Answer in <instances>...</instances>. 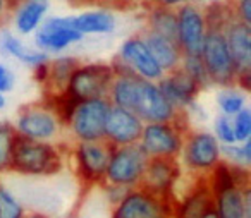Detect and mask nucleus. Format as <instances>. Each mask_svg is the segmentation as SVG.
<instances>
[{"mask_svg":"<svg viewBox=\"0 0 251 218\" xmlns=\"http://www.w3.org/2000/svg\"><path fill=\"white\" fill-rule=\"evenodd\" d=\"M112 146L105 141L74 143L71 148L74 172L83 186H101L105 182Z\"/></svg>","mask_w":251,"mask_h":218,"instance_id":"nucleus-9","label":"nucleus"},{"mask_svg":"<svg viewBox=\"0 0 251 218\" xmlns=\"http://www.w3.org/2000/svg\"><path fill=\"white\" fill-rule=\"evenodd\" d=\"M213 210V194L206 177H193V184L172 203V218H201Z\"/></svg>","mask_w":251,"mask_h":218,"instance_id":"nucleus-17","label":"nucleus"},{"mask_svg":"<svg viewBox=\"0 0 251 218\" xmlns=\"http://www.w3.org/2000/svg\"><path fill=\"white\" fill-rule=\"evenodd\" d=\"M117 57L141 79L158 83L164 77V71L158 67L157 60L145 45L141 35H133L126 38L119 48Z\"/></svg>","mask_w":251,"mask_h":218,"instance_id":"nucleus-15","label":"nucleus"},{"mask_svg":"<svg viewBox=\"0 0 251 218\" xmlns=\"http://www.w3.org/2000/svg\"><path fill=\"white\" fill-rule=\"evenodd\" d=\"M74 28L83 36L110 35L117 28V18L108 9H91L74 16Z\"/></svg>","mask_w":251,"mask_h":218,"instance_id":"nucleus-23","label":"nucleus"},{"mask_svg":"<svg viewBox=\"0 0 251 218\" xmlns=\"http://www.w3.org/2000/svg\"><path fill=\"white\" fill-rule=\"evenodd\" d=\"M200 57L206 67L212 86H236L237 73L222 29H206Z\"/></svg>","mask_w":251,"mask_h":218,"instance_id":"nucleus-6","label":"nucleus"},{"mask_svg":"<svg viewBox=\"0 0 251 218\" xmlns=\"http://www.w3.org/2000/svg\"><path fill=\"white\" fill-rule=\"evenodd\" d=\"M23 218H49L45 213H40V211H26V215Z\"/></svg>","mask_w":251,"mask_h":218,"instance_id":"nucleus-39","label":"nucleus"},{"mask_svg":"<svg viewBox=\"0 0 251 218\" xmlns=\"http://www.w3.org/2000/svg\"><path fill=\"white\" fill-rule=\"evenodd\" d=\"M220 162V145L212 132L189 127L182 139V149L179 155L182 169L193 177H208Z\"/></svg>","mask_w":251,"mask_h":218,"instance_id":"nucleus-2","label":"nucleus"},{"mask_svg":"<svg viewBox=\"0 0 251 218\" xmlns=\"http://www.w3.org/2000/svg\"><path fill=\"white\" fill-rule=\"evenodd\" d=\"M181 179L182 167L179 158H148L140 187L164 201H174Z\"/></svg>","mask_w":251,"mask_h":218,"instance_id":"nucleus-11","label":"nucleus"},{"mask_svg":"<svg viewBox=\"0 0 251 218\" xmlns=\"http://www.w3.org/2000/svg\"><path fill=\"white\" fill-rule=\"evenodd\" d=\"M177 16V43L182 55H200L206 35L203 7L191 2H181L176 9Z\"/></svg>","mask_w":251,"mask_h":218,"instance_id":"nucleus-14","label":"nucleus"},{"mask_svg":"<svg viewBox=\"0 0 251 218\" xmlns=\"http://www.w3.org/2000/svg\"><path fill=\"white\" fill-rule=\"evenodd\" d=\"M201 218H219V217H217L215 210H212V211H208V213H206V215H203Z\"/></svg>","mask_w":251,"mask_h":218,"instance_id":"nucleus-41","label":"nucleus"},{"mask_svg":"<svg viewBox=\"0 0 251 218\" xmlns=\"http://www.w3.org/2000/svg\"><path fill=\"white\" fill-rule=\"evenodd\" d=\"M224 36H226L237 77L251 76V26L244 24L243 21L232 16L224 28Z\"/></svg>","mask_w":251,"mask_h":218,"instance_id":"nucleus-18","label":"nucleus"},{"mask_svg":"<svg viewBox=\"0 0 251 218\" xmlns=\"http://www.w3.org/2000/svg\"><path fill=\"white\" fill-rule=\"evenodd\" d=\"M134 114L141 119L143 124H169L179 121L184 112H177L169 103L157 83L141 79Z\"/></svg>","mask_w":251,"mask_h":218,"instance_id":"nucleus-13","label":"nucleus"},{"mask_svg":"<svg viewBox=\"0 0 251 218\" xmlns=\"http://www.w3.org/2000/svg\"><path fill=\"white\" fill-rule=\"evenodd\" d=\"M176 9L165 7L162 2L151 5L147 11V18H145L147 23H145L143 29L177 42V16H176Z\"/></svg>","mask_w":251,"mask_h":218,"instance_id":"nucleus-25","label":"nucleus"},{"mask_svg":"<svg viewBox=\"0 0 251 218\" xmlns=\"http://www.w3.org/2000/svg\"><path fill=\"white\" fill-rule=\"evenodd\" d=\"M143 127L145 124L134 112L112 107L108 112L107 124H105L103 141L110 145L112 148L138 145L141 139Z\"/></svg>","mask_w":251,"mask_h":218,"instance_id":"nucleus-16","label":"nucleus"},{"mask_svg":"<svg viewBox=\"0 0 251 218\" xmlns=\"http://www.w3.org/2000/svg\"><path fill=\"white\" fill-rule=\"evenodd\" d=\"M18 139L14 124L9 121H0V173L11 172L12 153Z\"/></svg>","mask_w":251,"mask_h":218,"instance_id":"nucleus-28","label":"nucleus"},{"mask_svg":"<svg viewBox=\"0 0 251 218\" xmlns=\"http://www.w3.org/2000/svg\"><path fill=\"white\" fill-rule=\"evenodd\" d=\"M16 86V76L5 64L0 62V93L7 95L14 90Z\"/></svg>","mask_w":251,"mask_h":218,"instance_id":"nucleus-35","label":"nucleus"},{"mask_svg":"<svg viewBox=\"0 0 251 218\" xmlns=\"http://www.w3.org/2000/svg\"><path fill=\"white\" fill-rule=\"evenodd\" d=\"M0 52L5 53L7 57H12V59H18L19 62H23L25 66H29L31 69H35L40 64H45L50 60L47 53L26 47L9 29H2L0 31Z\"/></svg>","mask_w":251,"mask_h":218,"instance_id":"nucleus-24","label":"nucleus"},{"mask_svg":"<svg viewBox=\"0 0 251 218\" xmlns=\"http://www.w3.org/2000/svg\"><path fill=\"white\" fill-rule=\"evenodd\" d=\"M148 158L140 145L112 148L105 182L127 187V189H136L141 186Z\"/></svg>","mask_w":251,"mask_h":218,"instance_id":"nucleus-8","label":"nucleus"},{"mask_svg":"<svg viewBox=\"0 0 251 218\" xmlns=\"http://www.w3.org/2000/svg\"><path fill=\"white\" fill-rule=\"evenodd\" d=\"M212 194L219 218H251V186H232Z\"/></svg>","mask_w":251,"mask_h":218,"instance_id":"nucleus-20","label":"nucleus"},{"mask_svg":"<svg viewBox=\"0 0 251 218\" xmlns=\"http://www.w3.org/2000/svg\"><path fill=\"white\" fill-rule=\"evenodd\" d=\"M33 73H35V79L38 81L42 86H45L47 77H49V62L40 64L38 67H35V69H33Z\"/></svg>","mask_w":251,"mask_h":218,"instance_id":"nucleus-37","label":"nucleus"},{"mask_svg":"<svg viewBox=\"0 0 251 218\" xmlns=\"http://www.w3.org/2000/svg\"><path fill=\"white\" fill-rule=\"evenodd\" d=\"M140 35L143 38L145 45L150 50V53L153 55V59L157 60L158 67L164 71V74L172 73V71L181 67L182 50L176 40L165 38V36L147 31V29H143Z\"/></svg>","mask_w":251,"mask_h":218,"instance_id":"nucleus-21","label":"nucleus"},{"mask_svg":"<svg viewBox=\"0 0 251 218\" xmlns=\"http://www.w3.org/2000/svg\"><path fill=\"white\" fill-rule=\"evenodd\" d=\"M60 218H79V217H76V215H66V217H60Z\"/></svg>","mask_w":251,"mask_h":218,"instance_id":"nucleus-42","label":"nucleus"},{"mask_svg":"<svg viewBox=\"0 0 251 218\" xmlns=\"http://www.w3.org/2000/svg\"><path fill=\"white\" fill-rule=\"evenodd\" d=\"M112 81H114V71H112L110 64H79L73 73V76L69 77L66 93L77 101L107 98Z\"/></svg>","mask_w":251,"mask_h":218,"instance_id":"nucleus-7","label":"nucleus"},{"mask_svg":"<svg viewBox=\"0 0 251 218\" xmlns=\"http://www.w3.org/2000/svg\"><path fill=\"white\" fill-rule=\"evenodd\" d=\"M189 125L188 115L169 124H145L141 132L140 148L147 158H179L182 149V139Z\"/></svg>","mask_w":251,"mask_h":218,"instance_id":"nucleus-3","label":"nucleus"},{"mask_svg":"<svg viewBox=\"0 0 251 218\" xmlns=\"http://www.w3.org/2000/svg\"><path fill=\"white\" fill-rule=\"evenodd\" d=\"M112 105L107 98L79 101L71 114L64 129L69 131L76 143L103 141L105 124Z\"/></svg>","mask_w":251,"mask_h":218,"instance_id":"nucleus-5","label":"nucleus"},{"mask_svg":"<svg viewBox=\"0 0 251 218\" xmlns=\"http://www.w3.org/2000/svg\"><path fill=\"white\" fill-rule=\"evenodd\" d=\"M232 12L236 19L243 21L244 24L251 26V2L250 0H239L237 4H234Z\"/></svg>","mask_w":251,"mask_h":218,"instance_id":"nucleus-36","label":"nucleus"},{"mask_svg":"<svg viewBox=\"0 0 251 218\" xmlns=\"http://www.w3.org/2000/svg\"><path fill=\"white\" fill-rule=\"evenodd\" d=\"M220 158L224 163L236 169H250L251 167V139L243 145L220 146Z\"/></svg>","mask_w":251,"mask_h":218,"instance_id":"nucleus-30","label":"nucleus"},{"mask_svg":"<svg viewBox=\"0 0 251 218\" xmlns=\"http://www.w3.org/2000/svg\"><path fill=\"white\" fill-rule=\"evenodd\" d=\"M179 69H181L201 91L208 90V88L212 86V81H210V76H208V73H206V67L200 55H182V62Z\"/></svg>","mask_w":251,"mask_h":218,"instance_id":"nucleus-29","label":"nucleus"},{"mask_svg":"<svg viewBox=\"0 0 251 218\" xmlns=\"http://www.w3.org/2000/svg\"><path fill=\"white\" fill-rule=\"evenodd\" d=\"M5 107H7V97L0 93V110H4Z\"/></svg>","mask_w":251,"mask_h":218,"instance_id":"nucleus-40","label":"nucleus"},{"mask_svg":"<svg viewBox=\"0 0 251 218\" xmlns=\"http://www.w3.org/2000/svg\"><path fill=\"white\" fill-rule=\"evenodd\" d=\"M172 203L153 196L143 187L131 189L121 203L112 206L110 218H172Z\"/></svg>","mask_w":251,"mask_h":218,"instance_id":"nucleus-12","label":"nucleus"},{"mask_svg":"<svg viewBox=\"0 0 251 218\" xmlns=\"http://www.w3.org/2000/svg\"><path fill=\"white\" fill-rule=\"evenodd\" d=\"M9 2H4V0H0V21H4L5 18H7L9 14H11V9L9 7Z\"/></svg>","mask_w":251,"mask_h":218,"instance_id":"nucleus-38","label":"nucleus"},{"mask_svg":"<svg viewBox=\"0 0 251 218\" xmlns=\"http://www.w3.org/2000/svg\"><path fill=\"white\" fill-rule=\"evenodd\" d=\"M14 7L11 9L12 16V26L18 31V35L28 36L35 35L42 23L47 19L50 4L43 0H25L12 4Z\"/></svg>","mask_w":251,"mask_h":218,"instance_id":"nucleus-22","label":"nucleus"},{"mask_svg":"<svg viewBox=\"0 0 251 218\" xmlns=\"http://www.w3.org/2000/svg\"><path fill=\"white\" fill-rule=\"evenodd\" d=\"M26 210L23 203L0 182V218H23Z\"/></svg>","mask_w":251,"mask_h":218,"instance_id":"nucleus-31","label":"nucleus"},{"mask_svg":"<svg viewBox=\"0 0 251 218\" xmlns=\"http://www.w3.org/2000/svg\"><path fill=\"white\" fill-rule=\"evenodd\" d=\"M83 38L84 36L74 28V16H50L33 35V43L38 52L49 55L64 52Z\"/></svg>","mask_w":251,"mask_h":218,"instance_id":"nucleus-10","label":"nucleus"},{"mask_svg":"<svg viewBox=\"0 0 251 218\" xmlns=\"http://www.w3.org/2000/svg\"><path fill=\"white\" fill-rule=\"evenodd\" d=\"M64 169L62 146L55 143H38L29 139H16L11 172L28 177H50Z\"/></svg>","mask_w":251,"mask_h":218,"instance_id":"nucleus-1","label":"nucleus"},{"mask_svg":"<svg viewBox=\"0 0 251 218\" xmlns=\"http://www.w3.org/2000/svg\"><path fill=\"white\" fill-rule=\"evenodd\" d=\"M157 84L169 103L177 112H184V114L198 103V97L201 93V90L181 69L164 74V77Z\"/></svg>","mask_w":251,"mask_h":218,"instance_id":"nucleus-19","label":"nucleus"},{"mask_svg":"<svg viewBox=\"0 0 251 218\" xmlns=\"http://www.w3.org/2000/svg\"><path fill=\"white\" fill-rule=\"evenodd\" d=\"M232 119V132L236 145H243V143L250 141L251 139V110L244 108L239 114H236Z\"/></svg>","mask_w":251,"mask_h":218,"instance_id":"nucleus-32","label":"nucleus"},{"mask_svg":"<svg viewBox=\"0 0 251 218\" xmlns=\"http://www.w3.org/2000/svg\"><path fill=\"white\" fill-rule=\"evenodd\" d=\"M100 189H101V193H103L105 201H107L110 206H115L117 203H121L122 197L131 191V189H127V187L115 186V184H107V182L101 184Z\"/></svg>","mask_w":251,"mask_h":218,"instance_id":"nucleus-34","label":"nucleus"},{"mask_svg":"<svg viewBox=\"0 0 251 218\" xmlns=\"http://www.w3.org/2000/svg\"><path fill=\"white\" fill-rule=\"evenodd\" d=\"M217 107H219L220 115L226 117H234L236 114H239L241 110L248 107V97L244 91H241L239 88L230 86V88H220V91L217 93Z\"/></svg>","mask_w":251,"mask_h":218,"instance_id":"nucleus-27","label":"nucleus"},{"mask_svg":"<svg viewBox=\"0 0 251 218\" xmlns=\"http://www.w3.org/2000/svg\"><path fill=\"white\" fill-rule=\"evenodd\" d=\"M160 218H171V217H160Z\"/></svg>","mask_w":251,"mask_h":218,"instance_id":"nucleus-43","label":"nucleus"},{"mask_svg":"<svg viewBox=\"0 0 251 218\" xmlns=\"http://www.w3.org/2000/svg\"><path fill=\"white\" fill-rule=\"evenodd\" d=\"M14 129L19 138L38 143H55L62 134L64 125L50 108L49 103H28L23 105L18 112Z\"/></svg>","mask_w":251,"mask_h":218,"instance_id":"nucleus-4","label":"nucleus"},{"mask_svg":"<svg viewBox=\"0 0 251 218\" xmlns=\"http://www.w3.org/2000/svg\"><path fill=\"white\" fill-rule=\"evenodd\" d=\"M79 64L81 62L76 57L69 55H62L49 60V77H47V83L43 86L47 90V97L64 93L67 83H69V77L73 76V73Z\"/></svg>","mask_w":251,"mask_h":218,"instance_id":"nucleus-26","label":"nucleus"},{"mask_svg":"<svg viewBox=\"0 0 251 218\" xmlns=\"http://www.w3.org/2000/svg\"><path fill=\"white\" fill-rule=\"evenodd\" d=\"M213 138L217 139L220 146L227 145H236V139H234L232 132V119L226 117V115H217L215 121H213Z\"/></svg>","mask_w":251,"mask_h":218,"instance_id":"nucleus-33","label":"nucleus"}]
</instances>
